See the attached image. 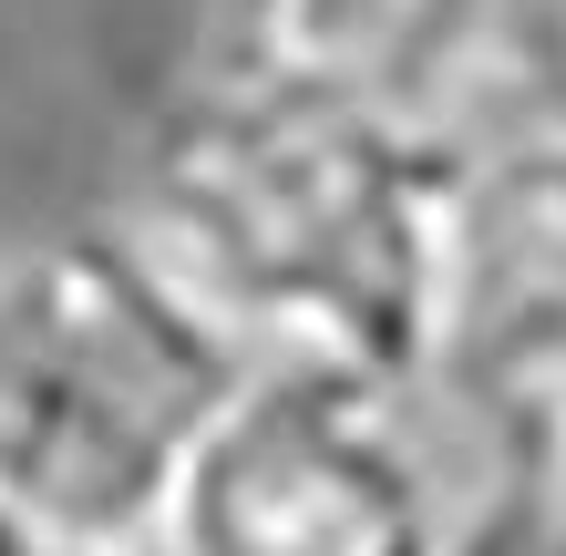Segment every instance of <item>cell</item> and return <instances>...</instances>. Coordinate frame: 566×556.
Masks as SVG:
<instances>
[{
  "mask_svg": "<svg viewBox=\"0 0 566 556\" xmlns=\"http://www.w3.org/2000/svg\"><path fill=\"white\" fill-rule=\"evenodd\" d=\"M494 0H207V73L422 135H474Z\"/></svg>",
  "mask_w": 566,
  "mask_h": 556,
  "instance_id": "cell-4",
  "label": "cell"
},
{
  "mask_svg": "<svg viewBox=\"0 0 566 556\" xmlns=\"http://www.w3.org/2000/svg\"><path fill=\"white\" fill-rule=\"evenodd\" d=\"M0 556H104V546H73V536H52V526H31V515L0 505Z\"/></svg>",
  "mask_w": 566,
  "mask_h": 556,
  "instance_id": "cell-5",
  "label": "cell"
},
{
  "mask_svg": "<svg viewBox=\"0 0 566 556\" xmlns=\"http://www.w3.org/2000/svg\"><path fill=\"white\" fill-rule=\"evenodd\" d=\"M248 361L124 227L0 248V505L31 526L155 556L176 484Z\"/></svg>",
  "mask_w": 566,
  "mask_h": 556,
  "instance_id": "cell-2",
  "label": "cell"
},
{
  "mask_svg": "<svg viewBox=\"0 0 566 556\" xmlns=\"http://www.w3.org/2000/svg\"><path fill=\"white\" fill-rule=\"evenodd\" d=\"M463 135L289 104L196 73L145 135L114 227L258 361H340L381 381L432 371L443 227Z\"/></svg>",
  "mask_w": 566,
  "mask_h": 556,
  "instance_id": "cell-1",
  "label": "cell"
},
{
  "mask_svg": "<svg viewBox=\"0 0 566 556\" xmlns=\"http://www.w3.org/2000/svg\"><path fill=\"white\" fill-rule=\"evenodd\" d=\"M155 556H463V464L422 381L258 361Z\"/></svg>",
  "mask_w": 566,
  "mask_h": 556,
  "instance_id": "cell-3",
  "label": "cell"
}]
</instances>
